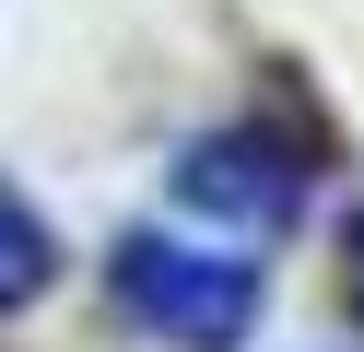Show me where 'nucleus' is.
Masks as SVG:
<instances>
[{"mask_svg": "<svg viewBox=\"0 0 364 352\" xmlns=\"http://www.w3.org/2000/svg\"><path fill=\"white\" fill-rule=\"evenodd\" d=\"M106 282H118L129 329H153L165 352H247V329H259V305H270L259 258L212 247V235H176V223H141V235H118Z\"/></svg>", "mask_w": 364, "mask_h": 352, "instance_id": "nucleus-1", "label": "nucleus"}, {"mask_svg": "<svg viewBox=\"0 0 364 352\" xmlns=\"http://www.w3.org/2000/svg\"><path fill=\"white\" fill-rule=\"evenodd\" d=\"M176 211L188 223H235V235H294L306 223V164L282 129H212L176 153Z\"/></svg>", "mask_w": 364, "mask_h": 352, "instance_id": "nucleus-2", "label": "nucleus"}, {"mask_svg": "<svg viewBox=\"0 0 364 352\" xmlns=\"http://www.w3.org/2000/svg\"><path fill=\"white\" fill-rule=\"evenodd\" d=\"M48 282H59V235L36 223V200H24V188L0 176V317H24Z\"/></svg>", "mask_w": 364, "mask_h": 352, "instance_id": "nucleus-3", "label": "nucleus"}, {"mask_svg": "<svg viewBox=\"0 0 364 352\" xmlns=\"http://www.w3.org/2000/svg\"><path fill=\"white\" fill-rule=\"evenodd\" d=\"M353 317H364V223H353Z\"/></svg>", "mask_w": 364, "mask_h": 352, "instance_id": "nucleus-4", "label": "nucleus"}]
</instances>
